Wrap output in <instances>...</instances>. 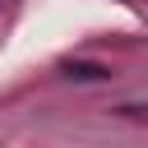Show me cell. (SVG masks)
<instances>
[{
  "instance_id": "1",
  "label": "cell",
  "mask_w": 148,
  "mask_h": 148,
  "mask_svg": "<svg viewBox=\"0 0 148 148\" xmlns=\"http://www.w3.org/2000/svg\"><path fill=\"white\" fill-rule=\"evenodd\" d=\"M65 74H69V79H111L106 65H74V60L65 65Z\"/></svg>"
}]
</instances>
